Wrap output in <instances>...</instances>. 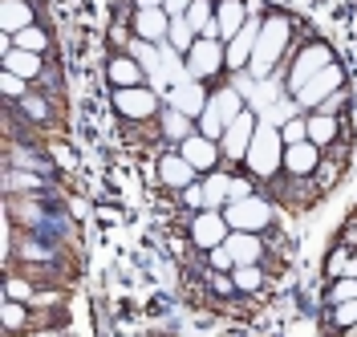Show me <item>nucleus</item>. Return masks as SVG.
Here are the masks:
<instances>
[{
	"label": "nucleus",
	"mask_w": 357,
	"mask_h": 337,
	"mask_svg": "<svg viewBox=\"0 0 357 337\" xmlns=\"http://www.w3.org/2000/svg\"><path fill=\"white\" fill-rule=\"evenodd\" d=\"M292 41V21L289 17H264L260 21V37H256V49H252V61H248V73L256 77V82H264L268 73L276 69V61H280V53L289 49Z\"/></svg>",
	"instance_id": "1"
},
{
	"label": "nucleus",
	"mask_w": 357,
	"mask_h": 337,
	"mask_svg": "<svg viewBox=\"0 0 357 337\" xmlns=\"http://www.w3.org/2000/svg\"><path fill=\"white\" fill-rule=\"evenodd\" d=\"M244 167L252 171V179H272L284 167V138L272 122H256V135L248 142Z\"/></svg>",
	"instance_id": "2"
},
{
	"label": "nucleus",
	"mask_w": 357,
	"mask_h": 337,
	"mask_svg": "<svg viewBox=\"0 0 357 337\" xmlns=\"http://www.w3.org/2000/svg\"><path fill=\"white\" fill-rule=\"evenodd\" d=\"M223 220H227V227L231 232H264L268 224H272V207H268L264 195H248V200H236L223 207Z\"/></svg>",
	"instance_id": "3"
},
{
	"label": "nucleus",
	"mask_w": 357,
	"mask_h": 337,
	"mask_svg": "<svg viewBox=\"0 0 357 337\" xmlns=\"http://www.w3.org/2000/svg\"><path fill=\"white\" fill-rule=\"evenodd\" d=\"M158 98L162 93L155 86H130V90H114V110L122 118H134V122H146L158 114Z\"/></svg>",
	"instance_id": "4"
},
{
	"label": "nucleus",
	"mask_w": 357,
	"mask_h": 337,
	"mask_svg": "<svg viewBox=\"0 0 357 337\" xmlns=\"http://www.w3.org/2000/svg\"><path fill=\"white\" fill-rule=\"evenodd\" d=\"M341 82H345L341 66L329 61L321 73H312V77H309V86H301V90H296V106H301V110H317L325 98H333V93L341 90Z\"/></svg>",
	"instance_id": "5"
},
{
	"label": "nucleus",
	"mask_w": 357,
	"mask_h": 337,
	"mask_svg": "<svg viewBox=\"0 0 357 337\" xmlns=\"http://www.w3.org/2000/svg\"><path fill=\"white\" fill-rule=\"evenodd\" d=\"M223 69V41L220 37H195V45L187 53V73L195 82H207Z\"/></svg>",
	"instance_id": "6"
},
{
	"label": "nucleus",
	"mask_w": 357,
	"mask_h": 337,
	"mask_svg": "<svg viewBox=\"0 0 357 337\" xmlns=\"http://www.w3.org/2000/svg\"><path fill=\"white\" fill-rule=\"evenodd\" d=\"M329 61H333V53H329L325 45H305L301 53H296V61H292L289 77H284L289 93H296L301 86H309V77H312V73H321Z\"/></svg>",
	"instance_id": "7"
},
{
	"label": "nucleus",
	"mask_w": 357,
	"mask_h": 337,
	"mask_svg": "<svg viewBox=\"0 0 357 337\" xmlns=\"http://www.w3.org/2000/svg\"><path fill=\"white\" fill-rule=\"evenodd\" d=\"M252 135H256V114L244 110L240 118H236V122H227V130H223V138H220L223 158H227V163H244Z\"/></svg>",
	"instance_id": "8"
},
{
	"label": "nucleus",
	"mask_w": 357,
	"mask_h": 337,
	"mask_svg": "<svg viewBox=\"0 0 357 337\" xmlns=\"http://www.w3.org/2000/svg\"><path fill=\"white\" fill-rule=\"evenodd\" d=\"M227 220H223V211H215V207H203L199 216H195V224H191V240H195V248H203V252H211V248H220L223 240H227Z\"/></svg>",
	"instance_id": "9"
},
{
	"label": "nucleus",
	"mask_w": 357,
	"mask_h": 337,
	"mask_svg": "<svg viewBox=\"0 0 357 337\" xmlns=\"http://www.w3.org/2000/svg\"><path fill=\"white\" fill-rule=\"evenodd\" d=\"M178 155L187 158L195 171H211V167H220V138H207V135H187L183 142H178Z\"/></svg>",
	"instance_id": "10"
},
{
	"label": "nucleus",
	"mask_w": 357,
	"mask_h": 337,
	"mask_svg": "<svg viewBox=\"0 0 357 337\" xmlns=\"http://www.w3.org/2000/svg\"><path fill=\"white\" fill-rule=\"evenodd\" d=\"M256 37H260V21H256V17H248L244 29L223 45V66H227V69H248L252 49H256Z\"/></svg>",
	"instance_id": "11"
},
{
	"label": "nucleus",
	"mask_w": 357,
	"mask_h": 337,
	"mask_svg": "<svg viewBox=\"0 0 357 337\" xmlns=\"http://www.w3.org/2000/svg\"><path fill=\"white\" fill-rule=\"evenodd\" d=\"M207 98L211 93L203 90V82H183V86H171L167 90V106H175V110H183L187 118H199L203 110H207Z\"/></svg>",
	"instance_id": "12"
},
{
	"label": "nucleus",
	"mask_w": 357,
	"mask_h": 337,
	"mask_svg": "<svg viewBox=\"0 0 357 337\" xmlns=\"http://www.w3.org/2000/svg\"><path fill=\"white\" fill-rule=\"evenodd\" d=\"M321 167V147L317 142H292V147H284V171H289L292 179H309L312 171Z\"/></svg>",
	"instance_id": "13"
},
{
	"label": "nucleus",
	"mask_w": 357,
	"mask_h": 337,
	"mask_svg": "<svg viewBox=\"0 0 357 337\" xmlns=\"http://www.w3.org/2000/svg\"><path fill=\"white\" fill-rule=\"evenodd\" d=\"M167 29H171L167 8H138V17H134V37L158 45V41H167Z\"/></svg>",
	"instance_id": "14"
},
{
	"label": "nucleus",
	"mask_w": 357,
	"mask_h": 337,
	"mask_svg": "<svg viewBox=\"0 0 357 337\" xmlns=\"http://www.w3.org/2000/svg\"><path fill=\"white\" fill-rule=\"evenodd\" d=\"M207 114H215L223 126H227V122H236V118L244 114V93L236 90V86H223V90H215L211 98H207Z\"/></svg>",
	"instance_id": "15"
},
{
	"label": "nucleus",
	"mask_w": 357,
	"mask_h": 337,
	"mask_svg": "<svg viewBox=\"0 0 357 337\" xmlns=\"http://www.w3.org/2000/svg\"><path fill=\"white\" fill-rule=\"evenodd\" d=\"M106 73H110L114 90H130V86H151V77H146V69L138 66V61H134L130 53H126V57H114Z\"/></svg>",
	"instance_id": "16"
},
{
	"label": "nucleus",
	"mask_w": 357,
	"mask_h": 337,
	"mask_svg": "<svg viewBox=\"0 0 357 337\" xmlns=\"http://www.w3.org/2000/svg\"><path fill=\"white\" fill-rule=\"evenodd\" d=\"M158 179L167 183V187H178V191H183V187H191V183L199 179V171H195L183 155H162V163H158Z\"/></svg>",
	"instance_id": "17"
},
{
	"label": "nucleus",
	"mask_w": 357,
	"mask_h": 337,
	"mask_svg": "<svg viewBox=\"0 0 357 337\" xmlns=\"http://www.w3.org/2000/svg\"><path fill=\"white\" fill-rule=\"evenodd\" d=\"M248 21V4L244 0H220L215 4V24H220V41H231Z\"/></svg>",
	"instance_id": "18"
},
{
	"label": "nucleus",
	"mask_w": 357,
	"mask_h": 337,
	"mask_svg": "<svg viewBox=\"0 0 357 337\" xmlns=\"http://www.w3.org/2000/svg\"><path fill=\"white\" fill-rule=\"evenodd\" d=\"M223 248L231 252V260H236V264H256V260H260V252H264V244H260V236H256V232H227Z\"/></svg>",
	"instance_id": "19"
},
{
	"label": "nucleus",
	"mask_w": 357,
	"mask_h": 337,
	"mask_svg": "<svg viewBox=\"0 0 357 337\" xmlns=\"http://www.w3.org/2000/svg\"><path fill=\"white\" fill-rule=\"evenodd\" d=\"M4 69H13V73H21L24 82H37L45 73L41 66V53H29V49H4Z\"/></svg>",
	"instance_id": "20"
},
{
	"label": "nucleus",
	"mask_w": 357,
	"mask_h": 337,
	"mask_svg": "<svg viewBox=\"0 0 357 337\" xmlns=\"http://www.w3.org/2000/svg\"><path fill=\"white\" fill-rule=\"evenodd\" d=\"M33 24V4L29 0H4L0 4V29L4 33H21Z\"/></svg>",
	"instance_id": "21"
},
{
	"label": "nucleus",
	"mask_w": 357,
	"mask_h": 337,
	"mask_svg": "<svg viewBox=\"0 0 357 337\" xmlns=\"http://www.w3.org/2000/svg\"><path fill=\"white\" fill-rule=\"evenodd\" d=\"M227 187H231V175H223V171H211V175L203 179V200H207V207L223 211V207H227Z\"/></svg>",
	"instance_id": "22"
},
{
	"label": "nucleus",
	"mask_w": 357,
	"mask_h": 337,
	"mask_svg": "<svg viewBox=\"0 0 357 337\" xmlns=\"http://www.w3.org/2000/svg\"><path fill=\"white\" fill-rule=\"evenodd\" d=\"M333 138H337V118H333V114L312 110L309 114V142H317V147H329Z\"/></svg>",
	"instance_id": "23"
},
{
	"label": "nucleus",
	"mask_w": 357,
	"mask_h": 337,
	"mask_svg": "<svg viewBox=\"0 0 357 337\" xmlns=\"http://www.w3.org/2000/svg\"><path fill=\"white\" fill-rule=\"evenodd\" d=\"M167 41H171V45H175L178 53H183V57H187V53H191V45H195V29H191V24L183 21V17H171Z\"/></svg>",
	"instance_id": "24"
},
{
	"label": "nucleus",
	"mask_w": 357,
	"mask_h": 337,
	"mask_svg": "<svg viewBox=\"0 0 357 337\" xmlns=\"http://www.w3.org/2000/svg\"><path fill=\"white\" fill-rule=\"evenodd\" d=\"M8 37H13L17 49H29V53H45L49 49V37H45V29H37V24H29L21 33H8Z\"/></svg>",
	"instance_id": "25"
},
{
	"label": "nucleus",
	"mask_w": 357,
	"mask_h": 337,
	"mask_svg": "<svg viewBox=\"0 0 357 337\" xmlns=\"http://www.w3.org/2000/svg\"><path fill=\"white\" fill-rule=\"evenodd\" d=\"M162 135L183 142V138L191 135V118H187L183 110H175V106H167V114H162Z\"/></svg>",
	"instance_id": "26"
},
{
	"label": "nucleus",
	"mask_w": 357,
	"mask_h": 337,
	"mask_svg": "<svg viewBox=\"0 0 357 337\" xmlns=\"http://www.w3.org/2000/svg\"><path fill=\"white\" fill-rule=\"evenodd\" d=\"M231 285L244 289V292H252V289L264 285V272H260V264H236V269H231Z\"/></svg>",
	"instance_id": "27"
},
{
	"label": "nucleus",
	"mask_w": 357,
	"mask_h": 337,
	"mask_svg": "<svg viewBox=\"0 0 357 337\" xmlns=\"http://www.w3.org/2000/svg\"><path fill=\"white\" fill-rule=\"evenodd\" d=\"M4 187H8V191H37V187H41V179H37V171L13 167V171L4 175Z\"/></svg>",
	"instance_id": "28"
},
{
	"label": "nucleus",
	"mask_w": 357,
	"mask_h": 337,
	"mask_svg": "<svg viewBox=\"0 0 357 337\" xmlns=\"http://www.w3.org/2000/svg\"><path fill=\"white\" fill-rule=\"evenodd\" d=\"M183 21L191 24L195 33H203L207 24L215 21V17H211V0H191V8H187V17H183Z\"/></svg>",
	"instance_id": "29"
},
{
	"label": "nucleus",
	"mask_w": 357,
	"mask_h": 337,
	"mask_svg": "<svg viewBox=\"0 0 357 337\" xmlns=\"http://www.w3.org/2000/svg\"><path fill=\"white\" fill-rule=\"evenodd\" d=\"M280 138H284V147H292V142H305V138H309V118H305V114L289 118V122L280 126Z\"/></svg>",
	"instance_id": "30"
},
{
	"label": "nucleus",
	"mask_w": 357,
	"mask_h": 337,
	"mask_svg": "<svg viewBox=\"0 0 357 337\" xmlns=\"http://www.w3.org/2000/svg\"><path fill=\"white\" fill-rule=\"evenodd\" d=\"M17 106H21V114H29V118H33V122H45V118H49V102H45L41 93H24L21 102H17Z\"/></svg>",
	"instance_id": "31"
},
{
	"label": "nucleus",
	"mask_w": 357,
	"mask_h": 337,
	"mask_svg": "<svg viewBox=\"0 0 357 337\" xmlns=\"http://www.w3.org/2000/svg\"><path fill=\"white\" fill-rule=\"evenodd\" d=\"M24 305L21 301H17V297H13V301H4V309H0V321H4V329H8V334H17V329H21L24 325Z\"/></svg>",
	"instance_id": "32"
},
{
	"label": "nucleus",
	"mask_w": 357,
	"mask_h": 337,
	"mask_svg": "<svg viewBox=\"0 0 357 337\" xmlns=\"http://www.w3.org/2000/svg\"><path fill=\"white\" fill-rule=\"evenodd\" d=\"M0 90H4V98H17V102H21L24 93H29V82H24L21 73L4 69V73H0Z\"/></svg>",
	"instance_id": "33"
},
{
	"label": "nucleus",
	"mask_w": 357,
	"mask_h": 337,
	"mask_svg": "<svg viewBox=\"0 0 357 337\" xmlns=\"http://www.w3.org/2000/svg\"><path fill=\"white\" fill-rule=\"evenodd\" d=\"M354 297H357V276H341L333 289H329V301H333V305H341V301H354Z\"/></svg>",
	"instance_id": "34"
},
{
	"label": "nucleus",
	"mask_w": 357,
	"mask_h": 337,
	"mask_svg": "<svg viewBox=\"0 0 357 337\" xmlns=\"http://www.w3.org/2000/svg\"><path fill=\"white\" fill-rule=\"evenodd\" d=\"M199 130H203L207 138H223V130H227V126H223V122L215 118V114H207V110H203V114H199Z\"/></svg>",
	"instance_id": "35"
},
{
	"label": "nucleus",
	"mask_w": 357,
	"mask_h": 337,
	"mask_svg": "<svg viewBox=\"0 0 357 337\" xmlns=\"http://www.w3.org/2000/svg\"><path fill=\"white\" fill-rule=\"evenodd\" d=\"M333 321H337V325H357V297H354V301H341V305H337Z\"/></svg>",
	"instance_id": "36"
},
{
	"label": "nucleus",
	"mask_w": 357,
	"mask_h": 337,
	"mask_svg": "<svg viewBox=\"0 0 357 337\" xmlns=\"http://www.w3.org/2000/svg\"><path fill=\"white\" fill-rule=\"evenodd\" d=\"M211 269H215V272H231V269H236V260H231V252H227V248H211Z\"/></svg>",
	"instance_id": "37"
},
{
	"label": "nucleus",
	"mask_w": 357,
	"mask_h": 337,
	"mask_svg": "<svg viewBox=\"0 0 357 337\" xmlns=\"http://www.w3.org/2000/svg\"><path fill=\"white\" fill-rule=\"evenodd\" d=\"M252 195V183L240 179V175H231V187H227V203H236V200H248Z\"/></svg>",
	"instance_id": "38"
},
{
	"label": "nucleus",
	"mask_w": 357,
	"mask_h": 337,
	"mask_svg": "<svg viewBox=\"0 0 357 337\" xmlns=\"http://www.w3.org/2000/svg\"><path fill=\"white\" fill-rule=\"evenodd\" d=\"M183 203L187 207H207V200H203V183H191V187H183Z\"/></svg>",
	"instance_id": "39"
},
{
	"label": "nucleus",
	"mask_w": 357,
	"mask_h": 337,
	"mask_svg": "<svg viewBox=\"0 0 357 337\" xmlns=\"http://www.w3.org/2000/svg\"><path fill=\"white\" fill-rule=\"evenodd\" d=\"M21 256H29V260H33V256H37V260H49L53 252H49L45 244H37V240H24V244H21Z\"/></svg>",
	"instance_id": "40"
},
{
	"label": "nucleus",
	"mask_w": 357,
	"mask_h": 337,
	"mask_svg": "<svg viewBox=\"0 0 357 337\" xmlns=\"http://www.w3.org/2000/svg\"><path fill=\"white\" fill-rule=\"evenodd\" d=\"M8 292H13V297H17V301H37V292L29 289V285H24V280H8Z\"/></svg>",
	"instance_id": "41"
},
{
	"label": "nucleus",
	"mask_w": 357,
	"mask_h": 337,
	"mask_svg": "<svg viewBox=\"0 0 357 337\" xmlns=\"http://www.w3.org/2000/svg\"><path fill=\"white\" fill-rule=\"evenodd\" d=\"M162 8H167V17H187L191 0H162Z\"/></svg>",
	"instance_id": "42"
},
{
	"label": "nucleus",
	"mask_w": 357,
	"mask_h": 337,
	"mask_svg": "<svg viewBox=\"0 0 357 337\" xmlns=\"http://www.w3.org/2000/svg\"><path fill=\"white\" fill-rule=\"evenodd\" d=\"M317 179H321V187H329V183L337 179V167H333V163H321V171H317Z\"/></svg>",
	"instance_id": "43"
},
{
	"label": "nucleus",
	"mask_w": 357,
	"mask_h": 337,
	"mask_svg": "<svg viewBox=\"0 0 357 337\" xmlns=\"http://www.w3.org/2000/svg\"><path fill=\"white\" fill-rule=\"evenodd\" d=\"M138 8H162V0H134Z\"/></svg>",
	"instance_id": "44"
}]
</instances>
